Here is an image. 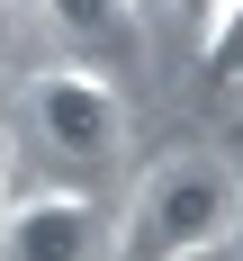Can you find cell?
I'll use <instances>...</instances> for the list:
<instances>
[{"label": "cell", "instance_id": "2", "mask_svg": "<svg viewBox=\"0 0 243 261\" xmlns=\"http://www.w3.org/2000/svg\"><path fill=\"white\" fill-rule=\"evenodd\" d=\"M27 126L54 162H108L126 144V99H117V81L81 72V63H54V72L27 81Z\"/></svg>", "mask_w": 243, "mask_h": 261}, {"label": "cell", "instance_id": "3", "mask_svg": "<svg viewBox=\"0 0 243 261\" xmlns=\"http://www.w3.org/2000/svg\"><path fill=\"white\" fill-rule=\"evenodd\" d=\"M108 216L81 189H9L0 198V261H99Z\"/></svg>", "mask_w": 243, "mask_h": 261}, {"label": "cell", "instance_id": "5", "mask_svg": "<svg viewBox=\"0 0 243 261\" xmlns=\"http://www.w3.org/2000/svg\"><path fill=\"white\" fill-rule=\"evenodd\" d=\"M207 81L216 90H243V0H207Z\"/></svg>", "mask_w": 243, "mask_h": 261}, {"label": "cell", "instance_id": "7", "mask_svg": "<svg viewBox=\"0 0 243 261\" xmlns=\"http://www.w3.org/2000/svg\"><path fill=\"white\" fill-rule=\"evenodd\" d=\"M9 36H18V9H9V0H0V54H9Z\"/></svg>", "mask_w": 243, "mask_h": 261}, {"label": "cell", "instance_id": "4", "mask_svg": "<svg viewBox=\"0 0 243 261\" xmlns=\"http://www.w3.org/2000/svg\"><path fill=\"white\" fill-rule=\"evenodd\" d=\"M135 9L144 0H36V18L63 36V45H81V54H135Z\"/></svg>", "mask_w": 243, "mask_h": 261}, {"label": "cell", "instance_id": "6", "mask_svg": "<svg viewBox=\"0 0 243 261\" xmlns=\"http://www.w3.org/2000/svg\"><path fill=\"white\" fill-rule=\"evenodd\" d=\"M9 180H18V144H9V126H0V198H9Z\"/></svg>", "mask_w": 243, "mask_h": 261}, {"label": "cell", "instance_id": "1", "mask_svg": "<svg viewBox=\"0 0 243 261\" xmlns=\"http://www.w3.org/2000/svg\"><path fill=\"white\" fill-rule=\"evenodd\" d=\"M243 234V171L225 153H162L135 171L126 207L108 225L117 261H207Z\"/></svg>", "mask_w": 243, "mask_h": 261}]
</instances>
